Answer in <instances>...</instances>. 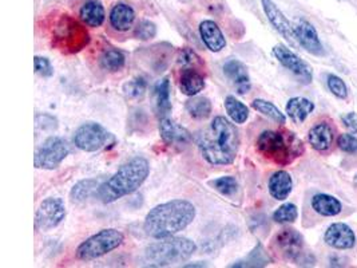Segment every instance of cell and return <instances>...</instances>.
Returning <instances> with one entry per match:
<instances>
[{
	"label": "cell",
	"mask_w": 357,
	"mask_h": 268,
	"mask_svg": "<svg viewBox=\"0 0 357 268\" xmlns=\"http://www.w3.org/2000/svg\"><path fill=\"white\" fill-rule=\"evenodd\" d=\"M197 251L195 241L188 237L170 236L158 239L145 250V258L150 266L166 267L189 260Z\"/></svg>",
	"instance_id": "cell-5"
},
{
	"label": "cell",
	"mask_w": 357,
	"mask_h": 268,
	"mask_svg": "<svg viewBox=\"0 0 357 268\" xmlns=\"http://www.w3.org/2000/svg\"><path fill=\"white\" fill-rule=\"evenodd\" d=\"M222 70L229 82L233 84V87L240 96H245L250 91L252 84H250L249 71H248V67L245 66L241 61L229 59L225 62Z\"/></svg>",
	"instance_id": "cell-17"
},
{
	"label": "cell",
	"mask_w": 357,
	"mask_h": 268,
	"mask_svg": "<svg viewBox=\"0 0 357 268\" xmlns=\"http://www.w3.org/2000/svg\"><path fill=\"white\" fill-rule=\"evenodd\" d=\"M81 20L89 27H100L106 19L105 7L97 0L86 1L79 10Z\"/></svg>",
	"instance_id": "cell-25"
},
{
	"label": "cell",
	"mask_w": 357,
	"mask_h": 268,
	"mask_svg": "<svg viewBox=\"0 0 357 268\" xmlns=\"http://www.w3.org/2000/svg\"><path fill=\"white\" fill-rule=\"evenodd\" d=\"M199 35L205 46L213 51L220 52L227 47V39L218 24L213 20H204L199 23Z\"/></svg>",
	"instance_id": "cell-19"
},
{
	"label": "cell",
	"mask_w": 357,
	"mask_h": 268,
	"mask_svg": "<svg viewBox=\"0 0 357 268\" xmlns=\"http://www.w3.org/2000/svg\"><path fill=\"white\" fill-rule=\"evenodd\" d=\"M310 205L316 214H319L320 216H324V218H335V216H339L342 212L341 201L337 198L326 195V193L314 195L312 198Z\"/></svg>",
	"instance_id": "cell-22"
},
{
	"label": "cell",
	"mask_w": 357,
	"mask_h": 268,
	"mask_svg": "<svg viewBox=\"0 0 357 268\" xmlns=\"http://www.w3.org/2000/svg\"><path fill=\"white\" fill-rule=\"evenodd\" d=\"M256 149L278 167L292 164L305 151L304 142L289 131H264L256 141Z\"/></svg>",
	"instance_id": "cell-4"
},
{
	"label": "cell",
	"mask_w": 357,
	"mask_h": 268,
	"mask_svg": "<svg viewBox=\"0 0 357 268\" xmlns=\"http://www.w3.org/2000/svg\"><path fill=\"white\" fill-rule=\"evenodd\" d=\"M135 22V11L126 3H116L110 11V24L119 33L129 31Z\"/></svg>",
	"instance_id": "cell-21"
},
{
	"label": "cell",
	"mask_w": 357,
	"mask_h": 268,
	"mask_svg": "<svg viewBox=\"0 0 357 268\" xmlns=\"http://www.w3.org/2000/svg\"><path fill=\"white\" fill-rule=\"evenodd\" d=\"M269 258L266 252L264 251L260 243L255 247V250L250 252L245 259L236 262L231 265V267H265L269 265Z\"/></svg>",
	"instance_id": "cell-32"
},
{
	"label": "cell",
	"mask_w": 357,
	"mask_h": 268,
	"mask_svg": "<svg viewBox=\"0 0 357 268\" xmlns=\"http://www.w3.org/2000/svg\"><path fill=\"white\" fill-rule=\"evenodd\" d=\"M298 218V209L292 202H285L273 212V220L278 224L294 223Z\"/></svg>",
	"instance_id": "cell-33"
},
{
	"label": "cell",
	"mask_w": 357,
	"mask_h": 268,
	"mask_svg": "<svg viewBox=\"0 0 357 268\" xmlns=\"http://www.w3.org/2000/svg\"><path fill=\"white\" fill-rule=\"evenodd\" d=\"M110 133L99 124L89 122L79 126L74 134V145L83 151H97L102 149Z\"/></svg>",
	"instance_id": "cell-10"
},
{
	"label": "cell",
	"mask_w": 357,
	"mask_h": 268,
	"mask_svg": "<svg viewBox=\"0 0 357 268\" xmlns=\"http://www.w3.org/2000/svg\"><path fill=\"white\" fill-rule=\"evenodd\" d=\"M51 42L55 49L62 52L75 54L89 45L90 35L78 20L70 15H62L51 27Z\"/></svg>",
	"instance_id": "cell-6"
},
{
	"label": "cell",
	"mask_w": 357,
	"mask_h": 268,
	"mask_svg": "<svg viewBox=\"0 0 357 268\" xmlns=\"http://www.w3.org/2000/svg\"><path fill=\"white\" fill-rule=\"evenodd\" d=\"M177 62H178L179 66H182L183 68L199 70L201 67L205 66L201 57L195 50H192L189 47H185V49L179 50Z\"/></svg>",
	"instance_id": "cell-34"
},
{
	"label": "cell",
	"mask_w": 357,
	"mask_h": 268,
	"mask_svg": "<svg viewBox=\"0 0 357 268\" xmlns=\"http://www.w3.org/2000/svg\"><path fill=\"white\" fill-rule=\"evenodd\" d=\"M126 64V58L123 52L119 50H106L99 58V66L109 73H116L122 70Z\"/></svg>",
	"instance_id": "cell-29"
},
{
	"label": "cell",
	"mask_w": 357,
	"mask_h": 268,
	"mask_svg": "<svg viewBox=\"0 0 357 268\" xmlns=\"http://www.w3.org/2000/svg\"><path fill=\"white\" fill-rule=\"evenodd\" d=\"M155 100H157V112L160 117H167L172 112V100H170V81L163 78L155 86Z\"/></svg>",
	"instance_id": "cell-27"
},
{
	"label": "cell",
	"mask_w": 357,
	"mask_h": 268,
	"mask_svg": "<svg viewBox=\"0 0 357 268\" xmlns=\"http://www.w3.org/2000/svg\"><path fill=\"white\" fill-rule=\"evenodd\" d=\"M308 141L314 151L325 153L329 151L335 142V129L328 122H319L310 128Z\"/></svg>",
	"instance_id": "cell-18"
},
{
	"label": "cell",
	"mask_w": 357,
	"mask_h": 268,
	"mask_svg": "<svg viewBox=\"0 0 357 268\" xmlns=\"http://www.w3.org/2000/svg\"><path fill=\"white\" fill-rule=\"evenodd\" d=\"M272 52L277 61L293 73L300 80L301 84H312V80H313L312 67L309 66V64H307L304 59H301L296 52H293L291 49H288L284 45H277L273 47Z\"/></svg>",
	"instance_id": "cell-11"
},
{
	"label": "cell",
	"mask_w": 357,
	"mask_h": 268,
	"mask_svg": "<svg viewBox=\"0 0 357 268\" xmlns=\"http://www.w3.org/2000/svg\"><path fill=\"white\" fill-rule=\"evenodd\" d=\"M185 109L189 113V116L195 119H206L211 114V102L206 97H190V100H186Z\"/></svg>",
	"instance_id": "cell-26"
},
{
	"label": "cell",
	"mask_w": 357,
	"mask_h": 268,
	"mask_svg": "<svg viewBox=\"0 0 357 268\" xmlns=\"http://www.w3.org/2000/svg\"><path fill=\"white\" fill-rule=\"evenodd\" d=\"M326 84H328V89L329 91L337 97L339 100H347L348 98V87L345 82L342 81V78H340L339 75L336 74H329L326 77Z\"/></svg>",
	"instance_id": "cell-35"
},
{
	"label": "cell",
	"mask_w": 357,
	"mask_h": 268,
	"mask_svg": "<svg viewBox=\"0 0 357 268\" xmlns=\"http://www.w3.org/2000/svg\"><path fill=\"white\" fill-rule=\"evenodd\" d=\"M313 110H314V103L304 97H293L288 100L285 106V112L288 117L297 125L303 124L309 117V114L313 113Z\"/></svg>",
	"instance_id": "cell-24"
},
{
	"label": "cell",
	"mask_w": 357,
	"mask_h": 268,
	"mask_svg": "<svg viewBox=\"0 0 357 268\" xmlns=\"http://www.w3.org/2000/svg\"><path fill=\"white\" fill-rule=\"evenodd\" d=\"M157 35V26L151 20H139L134 29V36L139 40H150Z\"/></svg>",
	"instance_id": "cell-38"
},
{
	"label": "cell",
	"mask_w": 357,
	"mask_h": 268,
	"mask_svg": "<svg viewBox=\"0 0 357 268\" xmlns=\"http://www.w3.org/2000/svg\"><path fill=\"white\" fill-rule=\"evenodd\" d=\"M160 133L163 142L169 147L185 148L192 141V134L186 128L167 117L160 121Z\"/></svg>",
	"instance_id": "cell-16"
},
{
	"label": "cell",
	"mask_w": 357,
	"mask_h": 268,
	"mask_svg": "<svg viewBox=\"0 0 357 268\" xmlns=\"http://www.w3.org/2000/svg\"><path fill=\"white\" fill-rule=\"evenodd\" d=\"M99 185H100L99 181L96 179L82 180L73 186V189L70 192V199L73 202H84L93 196V193L96 191H98Z\"/></svg>",
	"instance_id": "cell-28"
},
{
	"label": "cell",
	"mask_w": 357,
	"mask_h": 268,
	"mask_svg": "<svg viewBox=\"0 0 357 268\" xmlns=\"http://www.w3.org/2000/svg\"><path fill=\"white\" fill-rule=\"evenodd\" d=\"M205 89V78L195 68H183L179 78V90L188 97H195Z\"/></svg>",
	"instance_id": "cell-23"
},
{
	"label": "cell",
	"mask_w": 357,
	"mask_h": 268,
	"mask_svg": "<svg viewBox=\"0 0 357 268\" xmlns=\"http://www.w3.org/2000/svg\"><path fill=\"white\" fill-rule=\"evenodd\" d=\"M342 125L351 132V133L357 134V113L349 112L345 113L340 117Z\"/></svg>",
	"instance_id": "cell-41"
},
{
	"label": "cell",
	"mask_w": 357,
	"mask_h": 268,
	"mask_svg": "<svg viewBox=\"0 0 357 268\" xmlns=\"http://www.w3.org/2000/svg\"><path fill=\"white\" fill-rule=\"evenodd\" d=\"M324 241L335 250H351L356 244V234L348 224L333 223L325 231Z\"/></svg>",
	"instance_id": "cell-15"
},
{
	"label": "cell",
	"mask_w": 357,
	"mask_h": 268,
	"mask_svg": "<svg viewBox=\"0 0 357 268\" xmlns=\"http://www.w3.org/2000/svg\"><path fill=\"white\" fill-rule=\"evenodd\" d=\"M125 241V234L115 228L102 230L90 236L77 248V258L82 262L96 260L116 250Z\"/></svg>",
	"instance_id": "cell-7"
},
{
	"label": "cell",
	"mask_w": 357,
	"mask_h": 268,
	"mask_svg": "<svg viewBox=\"0 0 357 268\" xmlns=\"http://www.w3.org/2000/svg\"><path fill=\"white\" fill-rule=\"evenodd\" d=\"M225 110H227V116L230 117V119L238 125L244 124L249 118L248 106L233 96H227V100H225Z\"/></svg>",
	"instance_id": "cell-30"
},
{
	"label": "cell",
	"mask_w": 357,
	"mask_h": 268,
	"mask_svg": "<svg viewBox=\"0 0 357 268\" xmlns=\"http://www.w3.org/2000/svg\"><path fill=\"white\" fill-rule=\"evenodd\" d=\"M211 186H214L215 191H218L221 195L224 196H231L237 192L238 189V183L234 177L231 176H224V177H220L214 181H211Z\"/></svg>",
	"instance_id": "cell-36"
},
{
	"label": "cell",
	"mask_w": 357,
	"mask_h": 268,
	"mask_svg": "<svg viewBox=\"0 0 357 268\" xmlns=\"http://www.w3.org/2000/svg\"><path fill=\"white\" fill-rule=\"evenodd\" d=\"M183 267H206V265H205V263H199V262H198V263H190V265H185Z\"/></svg>",
	"instance_id": "cell-42"
},
{
	"label": "cell",
	"mask_w": 357,
	"mask_h": 268,
	"mask_svg": "<svg viewBox=\"0 0 357 268\" xmlns=\"http://www.w3.org/2000/svg\"><path fill=\"white\" fill-rule=\"evenodd\" d=\"M70 153V147L65 138L52 135L49 137L38 149L33 156V165L38 169L52 170L59 167L62 161Z\"/></svg>",
	"instance_id": "cell-8"
},
{
	"label": "cell",
	"mask_w": 357,
	"mask_h": 268,
	"mask_svg": "<svg viewBox=\"0 0 357 268\" xmlns=\"http://www.w3.org/2000/svg\"><path fill=\"white\" fill-rule=\"evenodd\" d=\"M277 248L289 260L300 262L304 253V237L298 231L285 228L276 236Z\"/></svg>",
	"instance_id": "cell-13"
},
{
	"label": "cell",
	"mask_w": 357,
	"mask_h": 268,
	"mask_svg": "<svg viewBox=\"0 0 357 268\" xmlns=\"http://www.w3.org/2000/svg\"><path fill=\"white\" fill-rule=\"evenodd\" d=\"M197 144L208 164L213 167L230 165L240 149V133L229 119L218 116L199 132Z\"/></svg>",
	"instance_id": "cell-1"
},
{
	"label": "cell",
	"mask_w": 357,
	"mask_h": 268,
	"mask_svg": "<svg viewBox=\"0 0 357 268\" xmlns=\"http://www.w3.org/2000/svg\"><path fill=\"white\" fill-rule=\"evenodd\" d=\"M150 173L149 161L144 157H135L119 168L110 179L99 185L98 199L105 204H112L125 196L137 192L146 181Z\"/></svg>",
	"instance_id": "cell-3"
},
{
	"label": "cell",
	"mask_w": 357,
	"mask_h": 268,
	"mask_svg": "<svg viewBox=\"0 0 357 268\" xmlns=\"http://www.w3.org/2000/svg\"><path fill=\"white\" fill-rule=\"evenodd\" d=\"M66 205L59 198H49L42 201L35 214V228L50 231L56 228L66 218Z\"/></svg>",
	"instance_id": "cell-9"
},
{
	"label": "cell",
	"mask_w": 357,
	"mask_h": 268,
	"mask_svg": "<svg viewBox=\"0 0 357 268\" xmlns=\"http://www.w3.org/2000/svg\"><path fill=\"white\" fill-rule=\"evenodd\" d=\"M264 13L271 22V24L276 29L278 34H281L291 45H297L296 34H294V26L288 20V17L282 14V11L277 7L273 0H261Z\"/></svg>",
	"instance_id": "cell-14"
},
{
	"label": "cell",
	"mask_w": 357,
	"mask_h": 268,
	"mask_svg": "<svg viewBox=\"0 0 357 268\" xmlns=\"http://www.w3.org/2000/svg\"><path fill=\"white\" fill-rule=\"evenodd\" d=\"M252 107H253L255 110H257L262 116L273 119L275 122L280 124V125H284V124L287 122L285 114L277 107L275 103H272V102H269V100L257 98V100H255L252 102Z\"/></svg>",
	"instance_id": "cell-31"
},
{
	"label": "cell",
	"mask_w": 357,
	"mask_h": 268,
	"mask_svg": "<svg viewBox=\"0 0 357 268\" xmlns=\"http://www.w3.org/2000/svg\"><path fill=\"white\" fill-rule=\"evenodd\" d=\"M268 189L275 200H287L293 191L292 176L287 170H277L269 179Z\"/></svg>",
	"instance_id": "cell-20"
},
{
	"label": "cell",
	"mask_w": 357,
	"mask_h": 268,
	"mask_svg": "<svg viewBox=\"0 0 357 268\" xmlns=\"http://www.w3.org/2000/svg\"><path fill=\"white\" fill-rule=\"evenodd\" d=\"M33 67H35V73L39 74L40 77H52L54 74V67L50 64L49 59L45 57H35L33 58Z\"/></svg>",
	"instance_id": "cell-40"
},
{
	"label": "cell",
	"mask_w": 357,
	"mask_h": 268,
	"mask_svg": "<svg viewBox=\"0 0 357 268\" xmlns=\"http://www.w3.org/2000/svg\"><path fill=\"white\" fill-rule=\"evenodd\" d=\"M297 45L314 57H324L325 50L316 27L307 19H298L294 24Z\"/></svg>",
	"instance_id": "cell-12"
},
{
	"label": "cell",
	"mask_w": 357,
	"mask_h": 268,
	"mask_svg": "<svg viewBox=\"0 0 357 268\" xmlns=\"http://www.w3.org/2000/svg\"><path fill=\"white\" fill-rule=\"evenodd\" d=\"M337 147L345 153L357 154V137L349 133L340 134L337 138Z\"/></svg>",
	"instance_id": "cell-39"
},
{
	"label": "cell",
	"mask_w": 357,
	"mask_h": 268,
	"mask_svg": "<svg viewBox=\"0 0 357 268\" xmlns=\"http://www.w3.org/2000/svg\"><path fill=\"white\" fill-rule=\"evenodd\" d=\"M195 215L193 202L182 199L167 201L150 209L144 223V231L157 240L176 236L195 221Z\"/></svg>",
	"instance_id": "cell-2"
},
{
	"label": "cell",
	"mask_w": 357,
	"mask_h": 268,
	"mask_svg": "<svg viewBox=\"0 0 357 268\" xmlns=\"http://www.w3.org/2000/svg\"><path fill=\"white\" fill-rule=\"evenodd\" d=\"M147 84L145 78L137 77L123 84V93L129 98H141L146 91Z\"/></svg>",
	"instance_id": "cell-37"
}]
</instances>
